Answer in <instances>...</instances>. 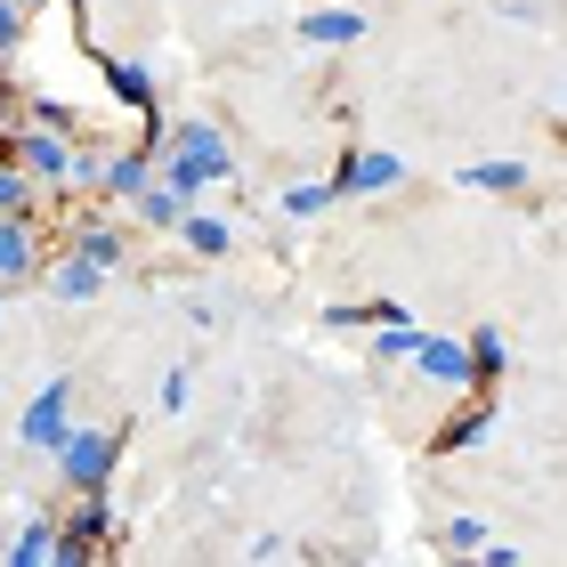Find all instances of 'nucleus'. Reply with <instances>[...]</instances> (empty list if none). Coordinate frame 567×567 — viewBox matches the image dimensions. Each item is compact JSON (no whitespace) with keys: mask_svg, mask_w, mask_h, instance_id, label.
<instances>
[{"mask_svg":"<svg viewBox=\"0 0 567 567\" xmlns=\"http://www.w3.org/2000/svg\"><path fill=\"white\" fill-rule=\"evenodd\" d=\"M236 178H244V154L212 114H171L163 122V138H154V187H171L187 212H203V195L236 187Z\"/></svg>","mask_w":567,"mask_h":567,"instance_id":"nucleus-1","label":"nucleus"},{"mask_svg":"<svg viewBox=\"0 0 567 567\" xmlns=\"http://www.w3.org/2000/svg\"><path fill=\"white\" fill-rule=\"evenodd\" d=\"M122 446H131V422H73L41 462L58 471L65 495H106L122 478Z\"/></svg>","mask_w":567,"mask_h":567,"instance_id":"nucleus-2","label":"nucleus"},{"mask_svg":"<svg viewBox=\"0 0 567 567\" xmlns=\"http://www.w3.org/2000/svg\"><path fill=\"white\" fill-rule=\"evenodd\" d=\"M82 138H90V131H82ZM82 138H73V131H33V122H17V131H9V163L33 178L41 203H58V212H65V203H73V146H82Z\"/></svg>","mask_w":567,"mask_h":567,"instance_id":"nucleus-3","label":"nucleus"},{"mask_svg":"<svg viewBox=\"0 0 567 567\" xmlns=\"http://www.w3.org/2000/svg\"><path fill=\"white\" fill-rule=\"evenodd\" d=\"M58 244H65V251H82L90 268H106V276H114L122 260H131V219L106 212V203H65Z\"/></svg>","mask_w":567,"mask_h":567,"instance_id":"nucleus-4","label":"nucleus"},{"mask_svg":"<svg viewBox=\"0 0 567 567\" xmlns=\"http://www.w3.org/2000/svg\"><path fill=\"white\" fill-rule=\"evenodd\" d=\"M73 430V381L58 373V381H41V390H33V405H24V414H17V454H49V446H58V437Z\"/></svg>","mask_w":567,"mask_h":567,"instance_id":"nucleus-5","label":"nucleus"},{"mask_svg":"<svg viewBox=\"0 0 567 567\" xmlns=\"http://www.w3.org/2000/svg\"><path fill=\"white\" fill-rule=\"evenodd\" d=\"M324 187L332 195H398L405 187V154H390V146H349L341 163H332Z\"/></svg>","mask_w":567,"mask_h":567,"instance_id":"nucleus-6","label":"nucleus"},{"mask_svg":"<svg viewBox=\"0 0 567 567\" xmlns=\"http://www.w3.org/2000/svg\"><path fill=\"white\" fill-rule=\"evenodd\" d=\"M154 187V146H106V163H97V187H90V203H106V212H122L131 195H146Z\"/></svg>","mask_w":567,"mask_h":567,"instance_id":"nucleus-7","label":"nucleus"},{"mask_svg":"<svg viewBox=\"0 0 567 567\" xmlns=\"http://www.w3.org/2000/svg\"><path fill=\"white\" fill-rule=\"evenodd\" d=\"M495 422H503L495 390H471V398H462V414H454V422H437V430H430V462H446V454H471V446H486V437H495Z\"/></svg>","mask_w":567,"mask_h":567,"instance_id":"nucleus-8","label":"nucleus"},{"mask_svg":"<svg viewBox=\"0 0 567 567\" xmlns=\"http://www.w3.org/2000/svg\"><path fill=\"white\" fill-rule=\"evenodd\" d=\"M405 373H414L422 390L471 398V357H462V341H437V332H422V341H414V357H405Z\"/></svg>","mask_w":567,"mask_h":567,"instance_id":"nucleus-9","label":"nucleus"},{"mask_svg":"<svg viewBox=\"0 0 567 567\" xmlns=\"http://www.w3.org/2000/svg\"><path fill=\"white\" fill-rule=\"evenodd\" d=\"M106 284H114L106 268H90L82 251H65V244H58V251H49V260H41V292L58 300V308H90L97 292H106Z\"/></svg>","mask_w":567,"mask_h":567,"instance_id":"nucleus-10","label":"nucleus"},{"mask_svg":"<svg viewBox=\"0 0 567 567\" xmlns=\"http://www.w3.org/2000/svg\"><path fill=\"white\" fill-rule=\"evenodd\" d=\"M41 260H49V219H0V292L41 276Z\"/></svg>","mask_w":567,"mask_h":567,"instance_id":"nucleus-11","label":"nucleus"},{"mask_svg":"<svg viewBox=\"0 0 567 567\" xmlns=\"http://www.w3.org/2000/svg\"><path fill=\"white\" fill-rule=\"evenodd\" d=\"M292 33H300V49H324V58H332V49H357V41H365L373 17H365V9H308Z\"/></svg>","mask_w":567,"mask_h":567,"instance_id":"nucleus-12","label":"nucleus"},{"mask_svg":"<svg viewBox=\"0 0 567 567\" xmlns=\"http://www.w3.org/2000/svg\"><path fill=\"white\" fill-rule=\"evenodd\" d=\"M454 187H462V195H527L535 171L519 163V154H486V163H462V171H454Z\"/></svg>","mask_w":567,"mask_h":567,"instance_id":"nucleus-13","label":"nucleus"},{"mask_svg":"<svg viewBox=\"0 0 567 567\" xmlns=\"http://www.w3.org/2000/svg\"><path fill=\"white\" fill-rule=\"evenodd\" d=\"M462 357H471V390H503V373H511V332H503V324H478L471 341H462Z\"/></svg>","mask_w":567,"mask_h":567,"instance_id":"nucleus-14","label":"nucleus"},{"mask_svg":"<svg viewBox=\"0 0 567 567\" xmlns=\"http://www.w3.org/2000/svg\"><path fill=\"white\" fill-rule=\"evenodd\" d=\"M171 236L187 244L195 260H227V251H236V219H219V212H187V219L171 227Z\"/></svg>","mask_w":567,"mask_h":567,"instance_id":"nucleus-15","label":"nucleus"},{"mask_svg":"<svg viewBox=\"0 0 567 567\" xmlns=\"http://www.w3.org/2000/svg\"><path fill=\"white\" fill-rule=\"evenodd\" d=\"M58 527L73 535V544H90V551H106L122 519H114V503H106V495H73V511H65V519H58Z\"/></svg>","mask_w":567,"mask_h":567,"instance_id":"nucleus-16","label":"nucleus"},{"mask_svg":"<svg viewBox=\"0 0 567 567\" xmlns=\"http://www.w3.org/2000/svg\"><path fill=\"white\" fill-rule=\"evenodd\" d=\"M49 535H58V519H49V511H24V527L9 535L0 567H49Z\"/></svg>","mask_w":567,"mask_h":567,"instance_id":"nucleus-17","label":"nucleus"},{"mask_svg":"<svg viewBox=\"0 0 567 567\" xmlns=\"http://www.w3.org/2000/svg\"><path fill=\"white\" fill-rule=\"evenodd\" d=\"M122 219H138V227H163V236H171V227L187 219V203H178L171 187H146V195H131V203H122Z\"/></svg>","mask_w":567,"mask_h":567,"instance_id":"nucleus-18","label":"nucleus"},{"mask_svg":"<svg viewBox=\"0 0 567 567\" xmlns=\"http://www.w3.org/2000/svg\"><path fill=\"white\" fill-rule=\"evenodd\" d=\"M332 203H341V195H332L324 178H292V187L276 195V212H284V219H324Z\"/></svg>","mask_w":567,"mask_h":567,"instance_id":"nucleus-19","label":"nucleus"},{"mask_svg":"<svg viewBox=\"0 0 567 567\" xmlns=\"http://www.w3.org/2000/svg\"><path fill=\"white\" fill-rule=\"evenodd\" d=\"M49 203L33 195V178H24L17 163H0V219H41Z\"/></svg>","mask_w":567,"mask_h":567,"instance_id":"nucleus-20","label":"nucleus"},{"mask_svg":"<svg viewBox=\"0 0 567 567\" xmlns=\"http://www.w3.org/2000/svg\"><path fill=\"white\" fill-rule=\"evenodd\" d=\"M486 544V519H478V511H446V527H437V551H446V559H471Z\"/></svg>","mask_w":567,"mask_h":567,"instance_id":"nucleus-21","label":"nucleus"},{"mask_svg":"<svg viewBox=\"0 0 567 567\" xmlns=\"http://www.w3.org/2000/svg\"><path fill=\"white\" fill-rule=\"evenodd\" d=\"M414 341H422V324H373V365H405V357H414Z\"/></svg>","mask_w":567,"mask_h":567,"instance_id":"nucleus-22","label":"nucleus"},{"mask_svg":"<svg viewBox=\"0 0 567 567\" xmlns=\"http://www.w3.org/2000/svg\"><path fill=\"white\" fill-rule=\"evenodd\" d=\"M187 398H195V381H187V365H171L163 381H154V405H163V414H187Z\"/></svg>","mask_w":567,"mask_h":567,"instance_id":"nucleus-23","label":"nucleus"},{"mask_svg":"<svg viewBox=\"0 0 567 567\" xmlns=\"http://www.w3.org/2000/svg\"><path fill=\"white\" fill-rule=\"evenodd\" d=\"M49 567H97V551H90V544H73V535L58 527V535H49Z\"/></svg>","mask_w":567,"mask_h":567,"instance_id":"nucleus-24","label":"nucleus"},{"mask_svg":"<svg viewBox=\"0 0 567 567\" xmlns=\"http://www.w3.org/2000/svg\"><path fill=\"white\" fill-rule=\"evenodd\" d=\"M9 9H24V17H41V9H49V0H9Z\"/></svg>","mask_w":567,"mask_h":567,"instance_id":"nucleus-25","label":"nucleus"},{"mask_svg":"<svg viewBox=\"0 0 567 567\" xmlns=\"http://www.w3.org/2000/svg\"><path fill=\"white\" fill-rule=\"evenodd\" d=\"M0 163H9V122H0Z\"/></svg>","mask_w":567,"mask_h":567,"instance_id":"nucleus-26","label":"nucleus"},{"mask_svg":"<svg viewBox=\"0 0 567 567\" xmlns=\"http://www.w3.org/2000/svg\"><path fill=\"white\" fill-rule=\"evenodd\" d=\"M0 324H9V292H0Z\"/></svg>","mask_w":567,"mask_h":567,"instance_id":"nucleus-27","label":"nucleus"}]
</instances>
